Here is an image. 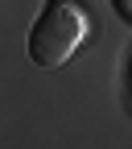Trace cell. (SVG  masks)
<instances>
[{
  "instance_id": "obj_2",
  "label": "cell",
  "mask_w": 132,
  "mask_h": 149,
  "mask_svg": "<svg viewBox=\"0 0 132 149\" xmlns=\"http://www.w3.org/2000/svg\"><path fill=\"white\" fill-rule=\"evenodd\" d=\"M111 4H116L120 17H132V0H111Z\"/></svg>"
},
{
  "instance_id": "obj_1",
  "label": "cell",
  "mask_w": 132,
  "mask_h": 149,
  "mask_svg": "<svg viewBox=\"0 0 132 149\" xmlns=\"http://www.w3.org/2000/svg\"><path fill=\"white\" fill-rule=\"evenodd\" d=\"M87 33V21L83 13L66 4V0H54V4H46V13L37 17V25L29 29V58L37 66H62L74 50H79Z\"/></svg>"
},
{
  "instance_id": "obj_3",
  "label": "cell",
  "mask_w": 132,
  "mask_h": 149,
  "mask_svg": "<svg viewBox=\"0 0 132 149\" xmlns=\"http://www.w3.org/2000/svg\"><path fill=\"white\" fill-rule=\"evenodd\" d=\"M128 100H132V62H128Z\"/></svg>"
}]
</instances>
